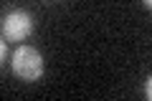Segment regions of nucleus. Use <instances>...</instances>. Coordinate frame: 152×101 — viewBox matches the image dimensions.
Returning a JSON list of instances; mask_svg holds the SVG:
<instances>
[{
	"label": "nucleus",
	"mask_w": 152,
	"mask_h": 101,
	"mask_svg": "<svg viewBox=\"0 0 152 101\" xmlns=\"http://www.w3.org/2000/svg\"><path fill=\"white\" fill-rule=\"evenodd\" d=\"M13 73L20 81H38L43 76V56L33 46H20L13 53Z\"/></svg>",
	"instance_id": "f257e3e1"
},
{
	"label": "nucleus",
	"mask_w": 152,
	"mask_h": 101,
	"mask_svg": "<svg viewBox=\"0 0 152 101\" xmlns=\"http://www.w3.org/2000/svg\"><path fill=\"white\" fill-rule=\"evenodd\" d=\"M145 99H152V78L147 76V81H145Z\"/></svg>",
	"instance_id": "7ed1b4c3"
},
{
	"label": "nucleus",
	"mask_w": 152,
	"mask_h": 101,
	"mask_svg": "<svg viewBox=\"0 0 152 101\" xmlns=\"http://www.w3.org/2000/svg\"><path fill=\"white\" fill-rule=\"evenodd\" d=\"M33 31V18L26 10H10L3 20V36L8 41H26Z\"/></svg>",
	"instance_id": "f03ea898"
},
{
	"label": "nucleus",
	"mask_w": 152,
	"mask_h": 101,
	"mask_svg": "<svg viewBox=\"0 0 152 101\" xmlns=\"http://www.w3.org/2000/svg\"><path fill=\"white\" fill-rule=\"evenodd\" d=\"M3 58H5V41L0 38V63H3Z\"/></svg>",
	"instance_id": "20e7f679"
},
{
	"label": "nucleus",
	"mask_w": 152,
	"mask_h": 101,
	"mask_svg": "<svg viewBox=\"0 0 152 101\" xmlns=\"http://www.w3.org/2000/svg\"><path fill=\"white\" fill-rule=\"evenodd\" d=\"M142 5H145V8H150V5H152V0H142Z\"/></svg>",
	"instance_id": "39448f33"
}]
</instances>
